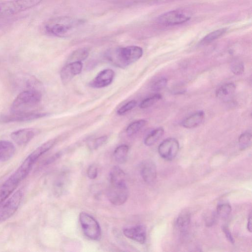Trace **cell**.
Listing matches in <instances>:
<instances>
[{"label":"cell","instance_id":"cell-33","mask_svg":"<svg viewBox=\"0 0 252 252\" xmlns=\"http://www.w3.org/2000/svg\"><path fill=\"white\" fill-rule=\"evenodd\" d=\"M98 170L95 165L92 164L89 166L87 174L88 177L91 179H94L97 176Z\"/></svg>","mask_w":252,"mask_h":252},{"label":"cell","instance_id":"cell-8","mask_svg":"<svg viewBox=\"0 0 252 252\" xmlns=\"http://www.w3.org/2000/svg\"><path fill=\"white\" fill-rule=\"evenodd\" d=\"M191 18L190 13L185 10L176 9L165 12L157 19V22L165 26L183 24Z\"/></svg>","mask_w":252,"mask_h":252},{"label":"cell","instance_id":"cell-22","mask_svg":"<svg viewBox=\"0 0 252 252\" xmlns=\"http://www.w3.org/2000/svg\"><path fill=\"white\" fill-rule=\"evenodd\" d=\"M129 147L126 145H121L117 147L113 153L115 160L118 163H124L126 159Z\"/></svg>","mask_w":252,"mask_h":252},{"label":"cell","instance_id":"cell-27","mask_svg":"<svg viewBox=\"0 0 252 252\" xmlns=\"http://www.w3.org/2000/svg\"><path fill=\"white\" fill-rule=\"evenodd\" d=\"M252 134L251 132L246 131L241 134L238 139L239 146L241 150L248 148L251 144Z\"/></svg>","mask_w":252,"mask_h":252},{"label":"cell","instance_id":"cell-19","mask_svg":"<svg viewBox=\"0 0 252 252\" xmlns=\"http://www.w3.org/2000/svg\"><path fill=\"white\" fill-rule=\"evenodd\" d=\"M204 112L198 111L185 119L182 122V125L186 128H192L199 126L204 118Z\"/></svg>","mask_w":252,"mask_h":252},{"label":"cell","instance_id":"cell-2","mask_svg":"<svg viewBox=\"0 0 252 252\" xmlns=\"http://www.w3.org/2000/svg\"><path fill=\"white\" fill-rule=\"evenodd\" d=\"M82 23V20L63 16L51 20L45 28L49 34L63 37L70 35Z\"/></svg>","mask_w":252,"mask_h":252},{"label":"cell","instance_id":"cell-9","mask_svg":"<svg viewBox=\"0 0 252 252\" xmlns=\"http://www.w3.org/2000/svg\"><path fill=\"white\" fill-rule=\"evenodd\" d=\"M179 150V143L174 138H168L163 140L158 146V152L160 156L167 160L173 159Z\"/></svg>","mask_w":252,"mask_h":252},{"label":"cell","instance_id":"cell-23","mask_svg":"<svg viewBox=\"0 0 252 252\" xmlns=\"http://www.w3.org/2000/svg\"><path fill=\"white\" fill-rule=\"evenodd\" d=\"M164 129L158 127L152 131L145 137L144 142L145 145L151 146L156 143L163 135Z\"/></svg>","mask_w":252,"mask_h":252},{"label":"cell","instance_id":"cell-7","mask_svg":"<svg viewBox=\"0 0 252 252\" xmlns=\"http://www.w3.org/2000/svg\"><path fill=\"white\" fill-rule=\"evenodd\" d=\"M79 221L84 234L91 240H98L101 236L100 227L92 216L85 212L79 215Z\"/></svg>","mask_w":252,"mask_h":252},{"label":"cell","instance_id":"cell-10","mask_svg":"<svg viewBox=\"0 0 252 252\" xmlns=\"http://www.w3.org/2000/svg\"><path fill=\"white\" fill-rule=\"evenodd\" d=\"M45 113L30 112L26 113H11L8 115L0 116V123L22 122L32 121L48 116Z\"/></svg>","mask_w":252,"mask_h":252},{"label":"cell","instance_id":"cell-3","mask_svg":"<svg viewBox=\"0 0 252 252\" xmlns=\"http://www.w3.org/2000/svg\"><path fill=\"white\" fill-rule=\"evenodd\" d=\"M42 95L38 90H26L19 93L10 106L12 113L33 112L40 102Z\"/></svg>","mask_w":252,"mask_h":252},{"label":"cell","instance_id":"cell-11","mask_svg":"<svg viewBox=\"0 0 252 252\" xmlns=\"http://www.w3.org/2000/svg\"><path fill=\"white\" fill-rule=\"evenodd\" d=\"M21 181V179L14 172L0 185V204L11 195Z\"/></svg>","mask_w":252,"mask_h":252},{"label":"cell","instance_id":"cell-6","mask_svg":"<svg viewBox=\"0 0 252 252\" xmlns=\"http://www.w3.org/2000/svg\"><path fill=\"white\" fill-rule=\"evenodd\" d=\"M23 193L18 190L0 204V222L4 221L18 210L23 198Z\"/></svg>","mask_w":252,"mask_h":252},{"label":"cell","instance_id":"cell-15","mask_svg":"<svg viewBox=\"0 0 252 252\" xmlns=\"http://www.w3.org/2000/svg\"><path fill=\"white\" fill-rule=\"evenodd\" d=\"M124 234L128 238L141 244L145 243L146 238V229L143 225H137L126 228Z\"/></svg>","mask_w":252,"mask_h":252},{"label":"cell","instance_id":"cell-21","mask_svg":"<svg viewBox=\"0 0 252 252\" xmlns=\"http://www.w3.org/2000/svg\"><path fill=\"white\" fill-rule=\"evenodd\" d=\"M227 31L226 28H221L215 30L205 35L198 43L199 46H204L208 45L214 41V40L218 39L223 34H224Z\"/></svg>","mask_w":252,"mask_h":252},{"label":"cell","instance_id":"cell-25","mask_svg":"<svg viewBox=\"0 0 252 252\" xmlns=\"http://www.w3.org/2000/svg\"><path fill=\"white\" fill-rule=\"evenodd\" d=\"M146 124L145 120H139L135 121L128 125L126 129V133L127 136H131L136 134Z\"/></svg>","mask_w":252,"mask_h":252},{"label":"cell","instance_id":"cell-18","mask_svg":"<svg viewBox=\"0 0 252 252\" xmlns=\"http://www.w3.org/2000/svg\"><path fill=\"white\" fill-rule=\"evenodd\" d=\"M15 152L14 144L7 140H0V162H5L11 159Z\"/></svg>","mask_w":252,"mask_h":252},{"label":"cell","instance_id":"cell-37","mask_svg":"<svg viewBox=\"0 0 252 252\" xmlns=\"http://www.w3.org/2000/svg\"><path fill=\"white\" fill-rule=\"evenodd\" d=\"M154 3H167L169 2L174 1L178 0H151Z\"/></svg>","mask_w":252,"mask_h":252},{"label":"cell","instance_id":"cell-30","mask_svg":"<svg viewBox=\"0 0 252 252\" xmlns=\"http://www.w3.org/2000/svg\"><path fill=\"white\" fill-rule=\"evenodd\" d=\"M137 104V102L134 100H130L121 107H120L117 111V113L119 115H122L126 113V112L133 109Z\"/></svg>","mask_w":252,"mask_h":252},{"label":"cell","instance_id":"cell-35","mask_svg":"<svg viewBox=\"0 0 252 252\" xmlns=\"http://www.w3.org/2000/svg\"><path fill=\"white\" fill-rule=\"evenodd\" d=\"M222 229L227 239L232 244H234L235 240L234 239L228 227L226 226H222Z\"/></svg>","mask_w":252,"mask_h":252},{"label":"cell","instance_id":"cell-36","mask_svg":"<svg viewBox=\"0 0 252 252\" xmlns=\"http://www.w3.org/2000/svg\"><path fill=\"white\" fill-rule=\"evenodd\" d=\"M248 223H247V228L248 230L250 232H252V216L251 214H250L248 220Z\"/></svg>","mask_w":252,"mask_h":252},{"label":"cell","instance_id":"cell-13","mask_svg":"<svg viewBox=\"0 0 252 252\" xmlns=\"http://www.w3.org/2000/svg\"><path fill=\"white\" fill-rule=\"evenodd\" d=\"M39 129L33 128H25L16 130L11 134L12 139L19 145L28 143L39 133Z\"/></svg>","mask_w":252,"mask_h":252},{"label":"cell","instance_id":"cell-26","mask_svg":"<svg viewBox=\"0 0 252 252\" xmlns=\"http://www.w3.org/2000/svg\"><path fill=\"white\" fill-rule=\"evenodd\" d=\"M190 220V215L188 212L182 213L177 218L176 226L181 231L185 230L189 226Z\"/></svg>","mask_w":252,"mask_h":252},{"label":"cell","instance_id":"cell-20","mask_svg":"<svg viewBox=\"0 0 252 252\" xmlns=\"http://www.w3.org/2000/svg\"><path fill=\"white\" fill-rule=\"evenodd\" d=\"M236 91V86L233 83L222 85L216 92L217 97L222 100H228L233 96Z\"/></svg>","mask_w":252,"mask_h":252},{"label":"cell","instance_id":"cell-4","mask_svg":"<svg viewBox=\"0 0 252 252\" xmlns=\"http://www.w3.org/2000/svg\"><path fill=\"white\" fill-rule=\"evenodd\" d=\"M109 181L107 190L108 200L115 205H123L127 200L128 194L126 178H111Z\"/></svg>","mask_w":252,"mask_h":252},{"label":"cell","instance_id":"cell-12","mask_svg":"<svg viewBox=\"0 0 252 252\" xmlns=\"http://www.w3.org/2000/svg\"><path fill=\"white\" fill-rule=\"evenodd\" d=\"M83 68L82 62L69 63L61 70L60 76L62 83L65 85L75 76L79 74Z\"/></svg>","mask_w":252,"mask_h":252},{"label":"cell","instance_id":"cell-14","mask_svg":"<svg viewBox=\"0 0 252 252\" xmlns=\"http://www.w3.org/2000/svg\"><path fill=\"white\" fill-rule=\"evenodd\" d=\"M115 76L114 71L111 69H105L99 72L89 83L94 88H101L109 85Z\"/></svg>","mask_w":252,"mask_h":252},{"label":"cell","instance_id":"cell-29","mask_svg":"<svg viewBox=\"0 0 252 252\" xmlns=\"http://www.w3.org/2000/svg\"><path fill=\"white\" fill-rule=\"evenodd\" d=\"M161 95L157 94L143 100L139 104V107L142 109L147 108L153 105L161 98Z\"/></svg>","mask_w":252,"mask_h":252},{"label":"cell","instance_id":"cell-17","mask_svg":"<svg viewBox=\"0 0 252 252\" xmlns=\"http://www.w3.org/2000/svg\"><path fill=\"white\" fill-rule=\"evenodd\" d=\"M69 178L66 172H63L57 178L53 186L54 193L60 196L66 192L69 186Z\"/></svg>","mask_w":252,"mask_h":252},{"label":"cell","instance_id":"cell-24","mask_svg":"<svg viewBox=\"0 0 252 252\" xmlns=\"http://www.w3.org/2000/svg\"><path fill=\"white\" fill-rule=\"evenodd\" d=\"M89 55V50L87 48H82L74 51L69 56V63L82 62L87 58Z\"/></svg>","mask_w":252,"mask_h":252},{"label":"cell","instance_id":"cell-32","mask_svg":"<svg viewBox=\"0 0 252 252\" xmlns=\"http://www.w3.org/2000/svg\"><path fill=\"white\" fill-rule=\"evenodd\" d=\"M167 82L168 80L166 78L159 79L153 84L152 89L154 91H159L166 87Z\"/></svg>","mask_w":252,"mask_h":252},{"label":"cell","instance_id":"cell-31","mask_svg":"<svg viewBox=\"0 0 252 252\" xmlns=\"http://www.w3.org/2000/svg\"><path fill=\"white\" fill-rule=\"evenodd\" d=\"M244 65L241 62H236L231 65V70L235 75L242 74L244 71Z\"/></svg>","mask_w":252,"mask_h":252},{"label":"cell","instance_id":"cell-28","mask_svg":"<svg viewBox=\"0 0 252 252\" xmlns=\"http://www.w3.org/2000/svg\"><path fill=\"white\" fill-rule=\"evenodd\" d=\"M231 211V207L228 203H222L219 204L217 207V215L221 219L226 218Z\"/></svg>","mask_w":252,"mask_h":252},{"label":"cell","instance_id":"cell-16","mask_svg":"<svg viewBox=\"0 0 252 252\" xmlns=\"http://www.w3.org/2000/svg\"><path fill=\"white\" fill-rule=\"evenodd\" d=\"M141 175L144 181L149 184L153 183L157 177V170L154 163L150 160L144 161L141 167Z\"/></svg>","mask_w":252,"mask_h":252},{"label":"cell","instance_id":"cell-5","mask_svg":"<svg viewBox=\"0 0 252 252\" xmlns=\"http://www.w3.org/2000/svg\"><path fill=\"white\" fill-rule=\"evenodd\" d=\"M42 0H11L0 3V16L13 15L33 8Z\"/></svg>","mask_w":252,"mask_h":252},{"label":"cell","instance_id":"cell-34","mask_svg":"<svg viewBox=\"0 0 252 252\" xmlns=\"http://www.w3.org/2000/svg\"><path fill=\"white\" fill-rule=\"evenodd\" d=\"M107 137L106 136H102L95 139L92 144V148L94 149H97L104 144L107 141Z\"/></svg>","mask_w":252,"mask_h":252},{"label":"cell","instance_id":"cell-1","mask_svg":"<svg viewBox=\"0 0 252 252\" xmlns=\"http://www.w3.org/2000/svg\"><path fill=\"white\" fill-rule=\"evenodd\" d=\"M143 53L141 47L131 45L110 50L107 52L106 56L112 64L124 68L140 59Z\"/></svg>","mask_w":252,"mask_h":252}]
</instances>
